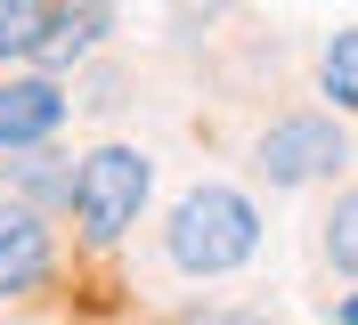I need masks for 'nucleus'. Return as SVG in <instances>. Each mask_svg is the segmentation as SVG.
I'll return each instance as SVG.
<instances>
[{"mask_svg":"<svg viewBox=\"0 0 358 325\" xmlns=\"http://www.w3.org/2000/svg\"><path fill=\"white\" fill-rule=\"evenodd\" d=\"M317 98H334V114H358V24L317 41Z\"/></svg>","mask_w":358,"mask_h":325,"instance_id":"obj_9","label":"nucleus"},{"mask_svg":"<svg viewBox=\"0 0 358 325\" xmlns=\"http://www.w3.org/2000/svg\"><path fill=\"white\" fill-rule=\"evenodd\" d=\"M73 179H82V163L57 154V138H41V147H17V154H8L0 187L17 195V203H33V212H49V219H73Z\"/></svg>","mask_w":358,"mask_h":325,"instance_id":"obj_6","label":"nucleus"},{"mask_svg":"<svg viewBox=\"0 0 358 325\" xmlns=\"http://www.w3.org/2000/svg\"><path fill=\"white\" fill-rule=\"evenodd\" d=\"M49 8H57V0H0V73H8V65H33V57H41Z\"/></svg>","mask_w":358,"mask_h":325,"instance_id":"obj_10","label":"nucleus"},{"mask_svg":"<svg viewBox=\"0 0 358 325\" xmlns=\"http://www.w3.org/2000/svg\"><path fill=\"white\" fill-rule=\"evenodd\" d=\"M66 114H73V82L66 73H49V65H8L0 73V154L57 138Z\"/></svg>","mask_w":358,"mask_h":325,"instance_id":"obj_4","label":"nucleus"},{"mask_svg":"<svg viewBox=\"0 0 358 325\" xmlns=\"http://www.w3.org/2000/svg\"><path fill=\"white\" fill-rule=\"evenodd\" d=\"M155 203V154L131 147V138H98L82 154V179H73V236L82 252H114Z\"/></svg>","mask_w":358,"mask_h":325,"instance_id":"obj_2","label":"nucleus"},{"mask_svg":"<svg viewBox=\"0 0 358 325\" xmlns=\"http://www.w3.org/2000/svg\"><path fill=\"white\" fill-rule=\"evenodd\" d=\"M261 236H268L261 203H252L245 187H228V179H203V187H187L171 212H163L155 252H163V268H171V277L220 284V277H236V268H252V260H261Z\"/></svg>","mask_w":358,"mask_h":325,"instance_id":"obj_1","label":"nucleus"},{"mask_svg":"<svg viewBox=\"0 0 358 325\" xmlns=\"http://www.w3.org/2000/svg\"><path fill=\"white\" fill-rule=\"evenodd\" d=\"M317 252H326L334 277H358V187H342L334 203H326V219H317Z\"/></svg>","mask_w":358,"mask_h":325,"instance_id":"obj_11","label":"nucleus"},{"mask_svg":"<svg viewBox=\"0 0 358 325\" xmlns=\"http://www.w3.org/2000/svg\"><path fill=\"white\" fill-rule=\"evenodd\" d=\"M334 317H342V325H358V293H342V301H334Z\"/></svg>","mask_w":358,"mask_h":325,"instance_id":"obj_12","label":"nucleus"},{"mask_svg":"<svg viewBox=\"0 0 358 325\" xmlns=\"http://www.w3.org/2000/svg\"><path fill=\"white\" fill-rule=\"evenodd\" d=\"M131 89H138V82H131V73L106 57V49H98L90 65H73V114H90V122L122 114V106H131Z\"/></svg>","mask_w":358,"mask_h":325,"instance_id":"obj_8","label":"nucleus"},{"mask_svg":"<svg viewBox=\"0 0 358 325\" xmlns=\"http://www.w3.org/2000/svg\"><path fill=\"white\" fill-rule=\"evenodd\" d=\"M171 8H187V0H171Z\"/></svg>","mask_w":358,"mask_h":325,"instance_id":"obj_13","label":"nucleus"},{"mask_svg":"<svg viewBox=\"0 0 358 325\" xmlns=\"http://www.w3.org/2000/svg\"><path fill=\"white\" fill-rule=\"evenodd\" d=\"M350 130L334 122V106H301V114H277V122L252 130V179L268 195H301V187H326V179L350 171Z\"/></svg>","mask_w":358,"mask_h":325,"instance_id":"obj_3","label":"nucleus"},{"mask_svg":"<svg viewBox=\"0 0 358 325\" xmlns=\"http://www.w3.org/2000/svg\"><path fill=\"white\" fill-rule=\"evenodd\" d=\"M106 41H114V0H57V8H49V33H41V57H33V65L73 73V65H90Z\"/></svg>","mask_w":358,"mask_h":325,"instance_id":"obj_7","label":"nucleus"},{"mask_svg":"<svg viewBox=\"0 0 358 325\" xmlns=\"http://www.w3.org/2000/svg\"><path fill=\"white\" fill-rule=\"evenodd\" d=\"M57 284V228H49V212H33V203H0V309L8 301H33V293H49Z\"/></svg>","mask_w":358,"mask_h":325,"instance_id":"obj_5","label":"nucleus"}]
</instances>
